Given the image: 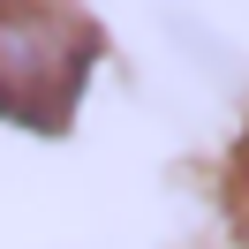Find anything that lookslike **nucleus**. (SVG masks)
Listing matches in <instances>:
<instances>
[{
	"label": "nucleus",
	"mask_w": 249,
	"mask_h": 249,
	"mask_svg": "<svg viewBox=\"0 0 249 249\" xmlns=\"http://www.w3.org/2000/svg\"><path fill=\"white\" fill-rule=\"evenodd\" d=\"M98 46L106 38L76 0H0V121L68 128Z\"/></svg>",
	"instance_id": "obj_1"
},
{
	"label": "nucleus",
	"mask_w": 249,
	"mask_h": 249,
	"mask_svg": "<svg viewBox=\"0 0 249 249\" xmlns=\"http://www.w3.org/2000/svg\"><path fill=\"white\" fill-rule=\"evenodd\" d=\"M234 219H242V234H249V143H242V159H234Z\"/></svg>",
	"instance_id": "obj_2"
}]
</instances>
